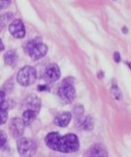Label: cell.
Masks as SVG:
<instances>
[{"label":"cell","instance_id":"obj_1","mask_svg":"<svg viewBox=\"0 0 131 157\" xmlns=\"http://www.w3.org/2000/svg\"><path fill=\"white\" fill-rule=\"evenodd\" d=\"M45 143L49 148L60 153H74L79 149V139L75 134L60 136L58 133L53 132L47 135Z\"/></svg>","mask_w":131,"mask_h":157},{"label":"cell","instance_id":"obj_2","mask_svg":"<svg viewBox=\"0 0 131 157\" xmlns=\"http://www.w3.org/2000/svg\"><path fill=\"white\" fill-rule=\"evenodd\" d=\"M48 48L47 45L42 43L40 39H34L29 41L25 46V52L29 57L34 61L39 60L44 57Z\"/></svg>","mask_w":131,"mask_h":157},{"label":"cell","instance_id":"obj_3","mask_svg":"<svg viewBox=\"0 0 131 157\" xmlns=\"http://www.w3.org/2000/svg\"><path fill=\"white\" fill-rule=\"evenodd\" d=\"M37 80V71L33 67L25 66L22 67L17 75V81L24 87L34 84Z\"/></svg>","mask_w":131,"mask_h":157},{"label":"cell","instance_id":"obj_4","mask_svg":"<svg viewBox=\"0 0 131 157\" xmlns=\"http://www.w3.org/2000/svg\"><path fill=\"white\" fill-rule=\"evenodd\" d=\"M57 94L59 98L66 104H70L74 101L76 98V88L73 82L70 81V79L65 80L62 82V85L58 90Z\"/></svg>","mask_w":131,"mask_h":157},{"label":"cell","instance_id":"obj_5","mask_svg":"<svg viewBox=\"0 0 131 157\" xmlns=\"http://www.w3.org/2000/svg\"><path fill=\"white\" fill-rule=\"evenodd\" d=\"M17 149L20 155L23 156H31L35 153L37 146L34 141L29 138H20L17 142Z\"/></svg>","mask_w":131,"mask_h":157},{"label":"cell","instance_id":"obj_6","mask_svg":"<svg viewBox=\"0 0 131 157\" xmlns=\"http://www.w3.org/2000/svg\"><path fill=\"white\" fill-rule=\"evenodd\" d=\"M44 79L46 82L51 84L56 82L60 78V70L56 64H51L48 65L44 71Z\"/></svg>","mask_w":131,"mask_h":157},{"label":"cell","instance_id":"obj_7","mask_svg":"<svg viewBox=\"0 0 131 157\" xmlns=\"http://www.w3.org/2000/svg\"><path fill=\"white\" fill-rule=\"evenodd\" d=\"M25 123L24 122L23 119L20 118H14L12 120L9 126V130L11 133L15 138H19L23 134L25 127Z\"/></svg>","mask_w":131,"mask_h":157},{"label":"cell","instance_id":"obj_8","mask_svg":"<svg viewBox=\"0 0 131 157\" xmlns=\"http://www.w3.org/2000/svg\"><path fill=\"white\" fill-rule=\"evenodd\" d=\"M9 29L12 36L16 38H22L25 35L24 25L20 19L14 20L9 25Z\"/></svg>","mask_w":131,"mask_h":157},{"label":"cell","instance_id":"obj_9","mask_svg":"<svg viewBox=\"0 0 131 157\" xmlns=\"http://www.w3.org/2000/svg\"><path fill=\"white\" fill-rule=\"evenodd\" d=\"M25 105L27 109L35 110L38 113L41 108V101L35 95H29L25 100Z\"/></svg>","mask_w":131,"mask_h":157},{"label":"cell","instance_id":"obj_10","mask_svg":"<svg viewBox=\"0 0 131 157\" xmlns=\"http://www.w3.org/2000/svg\"><path fill=\"white\" fill-rule=\"evenodd\" d=\"M72 115L69 113H62L59 114L55 119V124L60 127H66L70 122Z\"/></svg>","mask_w":131,"mask_h":157},{"label":"cell","instance_id":"obj_11","mask_svg":"<svg viewBox=\"0 0 131 157\" xmlns=\"http://www.w3.org/2000/svg\"><path fill=\"white\" fill-rule=\"evenodd\" d=\"M37 112L35 111V110H30V109H27L23 113L22 119L24 121V122L25 123L26 125H30L37 117Z\"/></svg>","mask_w":131,"mask_h":157},{"label":"cell","instance_id":"obj_12","mask_svg":"<svg viewBox=\"0 0 131 157\" xmlns=\"http://www.w3.org/2000/svg\"><path fill=\"white\" fill-rule=\"evenodd\" d=\"M90 155L93 156H107L108 153L103 146L101 144H95L90 150Z\"/></svg>","mask_w":131,"mask_h":157},{"label":"cell","instance_id":"obj_13","mask_svg":"<svg viewBox=\"0 0 131 157\" xmlns=\"http://www.w3.org/2000/svg\"><path fill=\"white\" fill-rule=\"evenodd\" d=\"M5 61L6 64L9 66H13L15 65L16 63L17 58L16 55H15V52L14 50H10L5 53L4 56Z\"/></svg>","mask_w":131,"mask_h":157},{"label":"cell","instance_id":"obj_14","mask_svg":"<svg viewBox=\"0 0 131 157\" xmlns=\"http://www.w3.org/2000/svg\"><path fill=\"white\" fill-rule=\"evenodd\" d=\"M79 127L85 130H91L94 127V121L91 117H86L83 118L82 121H81Z\"/></svg>","mask_w":131,"mask_h":157},{"label":"cell","instance_id":"obj_15","mask_svg":"<svg viewBox=\"0 0 131 157\" xmlns=\"http://www.w3.org/2000/svg\"><path fill=\"white\" fill-rule=\"evenodd\" d=\"M8 109L7 108H2L0 111V124H3L7 121L8 120Z\"/></svg>","mask_w":131,"mask_h":157},{"label":"cell","instance_id":"obj_16","mask_svg":"<svg viewBox=\"0 0 131 157\" xmlns=\"http://www.w3.org/2000/svg\"><path fill=\"white\" fill-rule=\"evenodd\" d=\"M111 92H112V95L113 97H114L115 99H120V96H121V94H120V90H119V89L117 88V87H112V90H111Z\"/></svg>","mask_w":131,"mask_h":157},{"label":"cell","instance_id":"obj_17","mask_svg":"<svg viewBox=\"0 0 131 157\" xmlns=\"http://www.w3.org/2000/svg\"><path fill=\"white\" fill-rule=\"evenodd\" d=\"M7 142V136L3 131H1V147L2 148Z\"/></svg>","mask_w":131,"mask_h":157},{"label":"cell","instance_id":"obj_18","mask_svg":"<svg viewBox=\"0 0 131 157\" xmlns=\"http://www.w3.org/2000/svg\"><path fill=\"white\" fill-rule=\"evenodd\" d=\"M12 0H1V9L6 8L11 3Z\"/></svg>","mask_w":131,"mask_h":157},{"label":"cell","instance_id":"obj_19","mask_svg":"<svg viewBox=\"0 0 131 157\" xmlns=\"http://www.w3.org/2000/svg\"><path fill=\"white\" fill-rule=\"evenodd\" d=\"M114 60L115 62L118 63L120 62V54L118 53V52H115V53L114 54Z\"/></svg>","mask_w":131,"mask_h":157},{"label":"cell","instance_id":"obj_20","mask_svg":"<svg viewBox=\"0 0 131 157\" xmlns=\"http://www.w3.org/2000/svg\"><path fill=\"white\" fill-rule=\"evenodd\" d=\"M38 90H39L40 91H42V90H48V88H47V86L43 85V86H39V87H38Z\"/></svg>","mask_w":131,"mask_h":157},{"label":"cell","instance_id":"obj_21","mask_svg":"<svg viewBox=\"0 0 131 157\" xmlns=\"http://www.w3.org/2000/svg\"><path fill=\"white\" fill-rule=\"evenodd\" d=\"M3 48H4V47H3V44H2V41H1V51L3 50Z\"/></svg>","mask_w":131,"mask_h":157},{"label":"cell","instance_id":"obj_22","mask_svg":"<svg viewBox=\"0 0 131 157\" xmlns=\"http://www.w3.org/2000/svg\"><path fill=\"white\" fill-rule=\"evenodd\" d=\"M128 65H129V68H130V69H131V63H129V64H128Z\"/></svg>","mask_w":131,"mask_h":157}]
</instances>
